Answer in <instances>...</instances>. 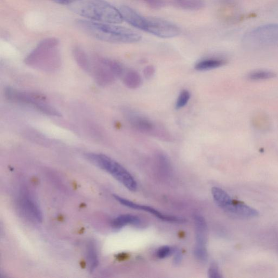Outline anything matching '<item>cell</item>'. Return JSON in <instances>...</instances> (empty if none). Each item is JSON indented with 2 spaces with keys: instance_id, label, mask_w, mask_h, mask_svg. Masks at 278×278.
Here are the masks:
<instances>
[{
  "instance_id": "1",
  "label": "cell",
  "mask_w": 278,
  "mask_h": 278,
  "mask_svg": "<svg viewBox=\"0 0 278 278\" xmlns=\"http://www.w3.org/2000/svg\"><path fill=\"white\" fill-rule=\"evenodd\" d=\"M76 25L79 30L92 38L107 43L130 44L142 39L140 34L116 24L78 19Z\"/></svg>"
},
{
  "instance_id": "2",
  "label": "cell",
  "mask_w": 278,
  "mask_h": 278,
  "mask_svg": "<svg viewBox=\"0 0 278 278\" xmlns=\"http://www.w3.org/2000/svg\"><path fill=\"white\" fill-rule=\"evenodd\" d=\"M69 8L91 21L118 24L124 21L120 10L105 0H75Z\"/></svg>"
},
{
  "instance_id": "3",
  "label": "cell",
  "mask_w": 278,
  "mask_h": 278,
  "mask_svg": "<svg viewBox=\"0 0 278 278\" xmlns=\"http://www.w3.org/2000/svg\"><path fill=\"white\" fill-rule=\"evenodd\" d=\"M28 66L45 71H53L61 65L59 42L54 38L42 41L25 60Z\"/></svg>"
},
{
  "instance_id": "4",
  "label": "cell",
  "mask_w": 278,
  "mask_h": 278,
  "mask_svg": "<svg viewBox=\"0 0 278 278\" xmlns=\"http://www.w3.org/2000/svg\"><path fill=\"white\" fill-rule=\"evenodd\" d=\"M86 158L101 169L104 170L123 184L128 190L135 191L137 188L136 181L121 164L111 157L103 154L90 153L86 154Z\"/></svg>"
},
{
  "instance_id": "5",
  "label": "cell",
  "mask_w": 278,
  "mask_h": 278,
  "mask_svg": "<svg viewBox=\"0 0 278 278\" xmlns=\"http://www.w3.org/2000/svg\"><path fill=\"white\" fill-rule=\"evenodd\" d=\"M243 42L249 48L278 46V24H268L256 28L244 36Z\"/></svg>"
},
{
  "instance_id": "6",
  "label": "cell",
  "mask_w": 278,
  "mask_h": 278,
  "mask_svg": "<svg viewBox=\"0 0 278 278\" xmlns=\"http://www.w3.org/2000/svg\"><path fill=\"white\" fill-rule=\"evenodd\" d=\"M145 32L161 38H172L181 32L180 28L169 22L155 17L146 18Z\"/></svg>"
},
{
  "instance_id": "7",
  "label": "cell",
  "mask_w": 278,
  "mask_h": 278,
  "mask_svg": "<svg viewBox=\"0 0 278 278\" xmlns=\"http://www.w3.org/2000/svg\"><path fill=\"white\" fill-rule=\"evenodd\" d=\"M193 219L196 229V245L194 249V255L200 262H205L208 257L207 248V225L205 218L200 215H194Z\"/></svg>"
},
{
  "instance_id": "8",
  "label": "cell",
  "mask_w": 278,
  "mask_h": 278,
  "mask_svg": "<svg viewBox=\"0 0 278 278\" xmlns=\"http://www.w3.org/2000/svg\"><path fill=\"white\" fill-rule=\"evenodd\" d=\"M5 94L9 101L15 103L31 105L41 112L47 104L34 95L12 88L6 89Z\"/></svg>"
},
{
  "instance_id": "9",
  "label": "cell",
  "mask_w": 278,
  "mask_h": 278,
  "mask_svg": "<svg viewBox=\"0 0 278 278\" xmlns=\"http://www.w3.org/2000/svg\"><path fill=\"white\" fill-rule=\"evenodd\" d=\"M97 84L101 86H109L117 78L107 66L104 58H96L92 63L91 71Z\"/></svg>"
},
{
  "instance_id": "10",
  "label": "cell",
  "mask_w": 278,
  "mask_h": 278,
  "mask_svg": "<svg viewBox=\"0 0 278 278\" xmlns=\"http://www.w3.org/2000/svg\"><path fill=\"white\" fill-rule=\"evenodd\" d=\"M126 116L129 123L138 132L156 136H163L164 132L159 131L160 128L149 119L132 112L128 113Z\"/></svg>"
},
{
  "instance_id": "11",
  "label": "cell",
  "mask_w": 278,
  "mask_h": 278,
  "mask_svg": "<svg viewBox=\"0 0 278 278\" xmlns=\"http://www.w3.org/2000/svg\"><path fill=\"white\" fill-rule=\"evenodd\" d=\"M114 197L119 203L122 204L123 205L128 208L149 212L150 214H152L153 216H155L157 218H158L162 221L172 222V223L176 224H183L185 223V221H186V220L185 219L180 217L163 214L161 212L157 211L151 207L138 205V204L135 203L118 195H116V194H114Z\"/></svg>"
},
{
  "instance_id": "12",
  "label": "cell",
  "mask_w": 278,
  "mask_h": 278,
  "mask_svg": "<svg viewBox=\"0 0 278 278\" xmlns=\"http://www.w3.org/2000/svg\"><path fill=\"white\" fill-rule=\"evenodd\" d=\"M123 19L136 29L144 31L146 17L135 12L134 9L126 6H123L119 9Z\"/></svg>"
},
{
  "instance_id": "13",
  "label": "cell",
  "mask_w": 278,
  "mask_h": 278,
  "mask_svg": "<svg viewBox=\"0 0 278 278\" xmlns=\"http://www.w3.org/2000/svg\"><path fill=\"white\" fill-rule=\"evenodd\" d=\"M227 212L243 219H252L259 216V212L254 208L250 207L246 204L234 201Z\"/></svg>"
},
{
  "instance_id": "14",
  "label": "cell",
  "mask_w": 278,
  "mask_h": 278,
  "mask_svg": "<svg viewBox=\"0 0 278 278\" xmlns=\"http://www.w3.org/2000/svg\"><path fill=\"white\" fill-rule=\"evenodd\" d=\"M211 193L217 206L226 212L233 205L234 200L223 189L214 187L212 189Z\"/></svg>"
},
{
  "instance_id": "15",
  "label": "cell",
  "mask_w": 278,
  "mask_h": 278,
  "mask_svg": "<svg viewBox=\"0 0 278 278\" xmlns=\"http://www.w3.org/2000/svg\"><path fill=\"white\" fill-rule=\"evenodd\" d=\"M143 225V222L140 218L131 214L120 215L112 221V226L115 229H121L127 225L141 227Z\"/></svg>"
},
{
  "instance_id": "16",
  "label": "cell",
  "mask_w": 278,
  "mask_h": 278,
  "mask_svg": "<svg viewBox=\"0 0 278 278\" xmlns=\"http://www.w3.org/2000/svg\"><path fill=\"white\" fill-rule=\"evenodd\" d=\"M72 53L73 57L80 67L86 71L91 72L92 62L86 52L77 46L73 49Z\"/></svg>"
},
{
  "instance_id": "17",
  "label": "cell",
  "mask_w": 278,
  "mask_h": 278,
  "mask_svg": "<svg viewBox=\"0 0 278 278\" xmlns=\"http://www.w3.org/2000/svg\"><path fill=\"white\" fill-rule=\"evenodd\" d=\"M226 63V61L223 59L208 58L197 63L194 69L198 71H209L224 66Z\"/></svg>"
},
{
  "instance_id": "18",
  "label": "cell",
  "mask_w": 278,
  "mask_h": 278,
  "mask_svg": "<svg viewBox=\"0 0 278 278\" xmlns=\"http://www.w3.org/2000/svg\"><path fill=\"white\" fill-rule=\"evenodd\" d=\"M124 85L129 89H135L142 85L143 80L140 73L135 70H129L123 76Z\"/></svg>"
},
{
  "instance_id": "19",
  "label": "cell",
  "mask_w": 278,
  "mask_h": 278,
  "mask_svg": "<svg viewBox=\"0 0 278 278\" xmlns=\"http://www.w3.org/2000/svg\"><path fill=\"white\" fill-rule=\"evenodd\" d=\"M24 200V207L28 212V214H29L37 221H42L43 218L42 212L38 205L29 198H25Z\"/></svg>"
},
{
  "instance_id": "20",
  "label": "cell",
  "mask_w": 278,
  "mask_h": 278,
  "mask_svg": "<svg viewBox=\"0 0 278 278\" xmlns=\"http://www.w3.org/2000/svg\"><path fill=\"white\" fill-rule=\"evenodd\" d=\"M275 76V74L271 71L259 70L250 72L247 78L251 81H262L271 79Z\"/></svg>"
},
{
  "instance_id": "21",
  "label": "cell",
  "mask_w": 278,
  "mask_h": 278,
  "mask_svg": "<svg viewBox=\"0 0 278 278\" xmlns=\"http://www.w3.org/2000/svg\"><path fill=\"white\" fill-rule=\"evenodd\" d=\"M177 6L187 9H198L203 7L201 0H174Z\"/></svg>"
},
{
  "instance_id": "22",
  "label": "cell",
  "mask_w": 278,
  "mask_h": 278,
  "mask_svg": "<svg viewBox=\"0 0 278 278\" xmlns=\"http://www.w3.org/2000/svg\"><path fill=\"white\" fill-rule=\"evenodd\" d=\"M87 257L91 271L94 270L98 265V259L95 246L93 243H90L87 248Z\"/></svg>"
},
{
  "instance_id": "23",
  "label": "cell",
  "mask_w": 278,
  "mask_h": 278,
  "mask_svg": "<svg viewBox=\"0 0 278 278\" xmlns=\"http://www.w3.org/2000/svg\"><path fill=\"white\" fill-rule=\"evenodd\" d=\"M191 97L190 92L187 90H183L176 101L175 108L180 110L186 106Z\"/></svg>"
},
{
  "instance_id": "24",
  "label": "cell",
  "mask_w": 278,
  "mask_h": 278,
  "mask_svg": "<svg viewBox=\"0 0 278 278\" xmlns=\"http://www.w3.org/2000/svg\"><path fill=\"white\" fill-rule=\"evenodd\" d=\"M175 249L168 246L160 247L156 252V256L160 259H164L174 253Z\"/></svg>"
},
{
  "instance_id": "25",
  "label": "cell",
  "mask_w": 278,
  "mask_h": 278,
  "mask_svg": "<svg viewBox=\"0 0 278 278\" xmlns=\"http://www.w3.org/2000/svg\"><path fill=\"white\" fill-rule=\"evenodd\" d=\"M208 275L210 278H221L222 277L217 265L213 264L210 266L208 271Z\"/></svg>"
},
{
  "instance_id": "26",
  "label": "cell",
  "mask_w": 278,
  "mask_h": 278,
  "mask_svg": "<svg viewBox=\"0 0 278 278\" xmlns=\"http://www.w3.org/2000/svg\"><path fill=\"white\" fill-rule=\"evenodd\" d=\"M155 73V69L152 66L146 67L144 70V75L148 80L152 78Z\"/></svg>"
},
{
  "instance_id": "27",
  "label": "cell",
  "mask_w": 278,
  "mask_h": 278,
  "mask_svg": "<svg viewBox=\"0 0 278 278\" xmlns=\"http://www.w3.org/2000/svg\"><path fill=\"white\" fill-rule=\"evenodd\" d=\"M174 257V263L175 265H178L182 261V255L180 251L175 250Z\"/></svg>"
},
{
  "instance_id": "28",
  "label": "cell",
  "mask_w": 278,
  "mask_h": 278,
  "mask_svg": "<svg viewBox=\"0 0 278 278\" xmlns=\"http://www.w3.org/2000/svg\"><path fill=\"white\" fill-rule=\"evenodd\" d=\"M50 1L60 5L70 6L75 2V0H50Z\"/></svg>"
}]
</instances>
